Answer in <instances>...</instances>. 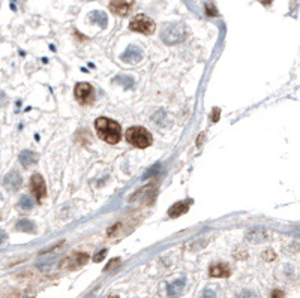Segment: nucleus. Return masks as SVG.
I'll return each mask as SVG.
<instances>
[{
    "label": "nucleus",
    "mask_w": 300,
    "mask_h": 298,
    "mask_svg": "<svg viewBox=\"0 0 300 298\" xmlns=\"http://www.w3.org/2000/svg\"><path fill=\"white\" fill-rule=\"evenodd\" d=\"M95 129L98 136L108 144H117L122 139V128L120 124L111 119L99 117L95 121Z\"/></svg>",
    "instance_id": "obj_1"
},
{
    "label": "nucleus",
    "mask_w": 300,
    "mask_h": 298,
    "mask_svg": "<svg viewBox=\"0 0 300 298\" xmlns=\"http://www.w3.org/2000/svg\"><path fill=\"white\" fill-rule=\"evenodd\" d=\"M125 136H126V141L137 149H146V147L152 146V143H153V138H152L150 132L141 126L129 128L128 131H126Z\"/></svg>",
    "instance_id": "obj_2"
},
{
    "label": "nucleus",
    "mask_w": 300,
    "mask_h": 298,
    "mask_svg": "<svg viewBox=\"0 0 300 298\" xmlns=\"http://www.w3.org/2000/svg\"><path fill=\"white\" fill-rule=\"evenodd\" d=\"M186 30L185 26L180 23H174L167 26L162 32H161V39L167 44V45H176L179 42H182L185 39Z\"/></svg>",
    "instance_id": "obj_3"
},
{
    "label": "nucleus",
    "mask_w": 300,
    "mask_h": 298,
    "mask_svg": "<svg viewBox=\"0 0 300 298\" xmlns=\"http://www.w3.org/2000/svg\"><path fill=\"white\" fill-rule=\"evenodd\" d=\"M155 23L152 18H149L147 15L144 14H138L131 20L129 23V29L132 32H138V33H143V35H152L155 32Z\"/></svg>",
    "instance_id": "obj_4"
},
{
    "label": "nucleus",
    "mask_w": 300,
    "mask_h": 298,
    "mask_svg": "<svg viewBox=\"0 0 300 298\" xmlns=\"http://www.w3.org/2000/svg\"><path fill=\"white\" fill-rule=\"evenodd\" d=\"M134 0H111L110 2V11L119 17H126L129 15L134 8Z\"/></svg>",
    "instance_id": "obj_5"
},
{
    "label": "nucleus",
    "mask_w": 300,
    "mask_h": 298,
    "mask_svg": "<svg viewBox=\"0 0 300 298\" xmlns=\"http://www.w3.org/2000/svg\"><path fill=\"white\" fill-rule=\"evenodd\" d=\"M30 189H32V194L35 195V198L38 201L44 199L47 196V186H45V181L42 179L41 174H33L30 179Z\"/></svg>",
    "instance_id": "obj_6"
},
{
    "label": "nucleus",
    "mask_w": 300,
    "mask_h": 298,
    "mask_svg": "<svg viewBox=\"0 0 300 298\" xmlns=\"http://www.w3.org/2000/svg\"><path fill=\"white\" fill-rule=\"evenodd\" d=\"M3 186L5 189L9 191V192H17L20 187L23 186V179L20 176L18 171H9L8 174L3 177Z\"/></svg>",
    "instance_id": "obj_7"
},
{
    "label": "nucleus",
    "mask_w": 300,
    "mask_h": 298,
    "mask_svg": "<svg viewBox=\"0 0 300 298\" xmlns=\"http://www.w3.org/2000/svg\"><path fill=\"white\" fill-rule=\"evenodd\" d=\"M75 98L80 104H90L93 101V87L87 83H80L75 87Z\"/></svg>",
    "instance_id": "obj_8"
},
{
    "label": "nucleus",
    "mask_w": 300,
    "mask_h": 298,
    "mask_svg": "<svg viewBox=\"0 0 300 298\" xmlns=\"http://www.w3.org/2000/svg\"><path fill=\"white\" fill-rule=\"evenodd\" d=\"M122 61H125V63H138V61L143 60V51H141V48H138V46L135 45H129L128 48L125 50V53L120 56Z\"/></svg>",
    "instance_id": "obj_9"
},
{
    "label": "nucleus",
    "mask_w": 300,
    "mask_h": 298,
    "mask_svg": "<svg viewBox=\"0 0 300 298\" xmlns=\"http://www.w3.org/2000/svg\"><path fill=\"white\" fill-rule=\"evenodd\" d=\"M20 164L24 166V168H30V166H33L38 164V159H39V156L35 153V151H32V150H23L20 153Z\"/></svg>",
    "instance_id": "obj_10"
},
{
    "label": "nucleus",
    "mask_w": 300,
    "mask_h": 298,
    "mask_svg": "<svg viewBox=\"0 0 300 298\" xmlns=\"http://www.w3.org/2000/svg\"><path fill=\"white\" fill-rule=\"evenodd\" d=\"M192 204V201H179V202H176L174 206L173 207H170V210H168V216L170 217H179V216H182V214H185L188 210H189V206H191Z\"/></svg>",
    "instance_id": "obj_11"
},
{
    "label": "nucleus",
    "mask_w": 300,
    "mask_h": 298,
    "mask_svg": "<svg viewBox=\"0 0 300 298\" xmlns=\"http://www.w3.org/2000/svg\"><path fill=\"white\" fill-rule=\"evenodd\" d=\"M185 279H177V280H174V282H171V283L168 285V288H167V294H168V297L170 298H177V297H180L182 295V292H183V289H185Z\"/></svg>",
    "instance_id": "obj_12"
},
{
    "label": "nucleus",
    "mask_w": 300,
    "mask_h": 298,
    "mask_svg": "<svg viewBox=\"0 0 300 298\" xmlns=\"http://www.w3.org/2000/svg\"><path fill=\"white\" fill-rule=\"evenodd\" d=\"M267 238V232L264 229H251L246 234V241L254 243V244H260Z\"/></svg>",
    "instance_id": "obj_13"
},
{
    "label": "nucleus",
    "mask_w": 300,
    "mask_h": 298,
    "mask_svg": "<svg viewBox=\"0 0 300 298\" xmlns=\"http://www.w3.org/2000/svg\"><path fill=\"white\" fill-rule=\"evenodd\" d=\"M209 274L210 277H228L230 276V268L225 265V264H215L210 267L209 270Z\"/></svg>",
    "instance_id": "obj_14"
},
{
    "label": "nucleus",
    "mask_w": 300,
    "mask_h": 298,
    "mask_svg": "<svg viewBox=\"0 0 300 298\" xmlns=\"http://www.w3.org/2000/svg\"><path fill=\"white\" fill-rule=\"evenodd\" d=\"M89 20L93 23V24H98L99 27H107L108 24V17L105 15V12L102 11H93L90 15H89Z\"/></svg>",
    "instance_id": "obj_15"
},
{
    "label": "nucleus",
    "mask_w": 300,
    "mask_h": 298,
    "mask_svg": "<svg viewBox=\"0 0 300 298\" xmlns=\"http://www.w3.org/2000/svg\"><path fill=\"white\" fill-rule=\"evenodd\" d=\"M15 228H17V231H20V232H27V234H35L36 232L35 222L29 221V219H20V221L17 222V225H15Z\"/></svg>",
    "instance_id": "obj_16"
},
{
    "label": "nucleus",
    "mask_w": 300,
    "mask_h": 298,
    "mask_svg": "<svg viewBox=\"0 0 300 298\" xmlns=\"http://www.w3.org/2000/svg\"><path fill=\"white\" fill-rule=\"evenodd\" d=\"M33 206H35V199L32 196H29V195L21 196V199L18 202V207L23 209V210H32L33 209Z\"/></svg>",
    "instance_id": "obj_17"
},
{
    "label": "nucleus",
    "mask_w": 300,
    "mask_h": 298,
    "mask_svg": "<svg viewBox=\"0 0 300 298\" xmlns=\"http://www.w3.org/2000/svg\"><path fill=\"white\" fill-rule=\"evenodd\" d=\"M89 256L87 253H75V256L69 258L68 261H72V267H81L87 262Z\"/></svg>",
    "instance_id": "obj_18"
},
{
    "label": "nucleus",
    "mask_w": 300,
    "mask_h": 298,
    "mask_svg": "<svg viewBox=\"0 0 300 298\" xmlns=\"http://www.w3.org/2000/svg\"><path fill=\"white\" fill-rule=\"evenodd\" d=\"M116 83L122 84V86H123V87H126V89H131V87H134V80H132L131 76H128V75L117 76V78H116Z\"/></svg>",
    "instance_id": "obj_19"
},
{
    "label": "nucleus",
    "mask_w": 300,
    "mask_h": 298,
    "mask_svg": "<svg viewBox=\"0 0 300 298\" xmlns=\"http://www.w3.org/2000/svg\"><path fill=\"white\" fill-rule=\"evenodd\" d=\"M200 298H219V297H218V292L215 289H206L201 294ZM221 298H224V297H221Z\"/></svg>",
    "instance_id": "obj_20"
},
{
    "label": "nucleus",
    "mask_w": 300,
    "mask_h": 298,
    "mask_svg": "<svg viewBox=\"0 0 300 298\" xmlns=\"http://www.w3.org/2000/svg\"><path fill=\"white\" fill-rule=\"evenodd\" d=\"M237 298H258V295L254 291H242Z\"/></svg>",
    "instance_id": "obj_21"
},
{
    "label": "nucleus",
    "mask_w": 300,
    "mask_h": 298,
    "mask_svg": "<svg viewBox=\"0 0 300 298\" xmlns=\"http://www.w3.org/2000/svg\"><path fill=\"white\" fill-rule=\"evenodd\" d=\"M8 105V96L6 93L0 90V106H6Z\"/></svg>",
    "instance_id": "obj_22"
},
{
    "label": "nucleus",
    "mask_w": 300,
    "mask_h": 298,
    "mask_svg": "<svg viewBox=\"0 0 300 298\" xmlns=\"http://www.w3.org/2000/svg\"><path fill=\"white\" fill-rule=\"evenodd\" d=\"M263 256H264V259H267V261H273V259H275L273 250H266V252L263 253Z\"/></svg>",
    "instance_id": "obj_23"
},
{
    "label": "nucleus",
    "mask_w": 300,
    "mask_h": 298,
    "mask_svg": "<svg viewBox=\"0 0 300 298\" xmlns=\"http://www.w3.org/2000/svg\"><path fill=\"white\" fill-rule=\"evenodd\" d=\"M119 262H120V259H119V258H116V259H113V261H110V264L105 267V271H108V270H113Z\"/></svg>",
    "instance_id": "obj_24"
},
{
    "label": "nucleus",
    "mask_w": 300,
    "mask_h": 298,
    "mask_svg": "<svg viewBox=\"0 0 300 298\" xmlns=\"http://www.w3.org/2000/svg\"><path fill=\"white\" fill-rule=\"evenodd\" d=\"M105 253H107V250H105V249H104V250H101V252H99V253H96V256L93 258V261H95V262H101V261L105 258Z\"/></svg>",
    "instance_id": "obj_25"
},
{
    "label": "nucleus",
    "mask_w": 300,
    "mask_h": 298,
    "mask_svg": "<svg viewBox=\"0 0 300 298\" xmlns=\"http://www.w3.org/2000/svg\"><path fill=\"white\" fill-rule=\"evenodd\" d=\"M219 116H221V109H219V108H215V109H213V116H212V121L219 120Z\"/></svg>",
    "instance_id": "obj_26"
},
{
    "label": "nucleus",
    "mask_w": 300,
    "mask_h": 298,
    "mask_svg": "<svg viewBox=\"0 0 300 298\" xmlns=\"http://www.w3.org/2000/svg\"><path fill=\"white\" fill-rule=\"evenodd\" d=\"M6 240H8V234H6L3 229H0V244L5 243Z\"/></svg>",
    "instance_id": "obj_27"
},
{
    "label": "nucleus",
    "mask_w": 300,
    "mask_h": 298,
    "mask_svg": "<svg viewBox=\"0 0 300 298\" xmlns=\"http://www.w3.org/2000/svg\"><path fill=\"white\" fill-rule=\"evenodd\" d=\"M272 298H284V292L279 291V289H275V291L272 292Z\"/></svg>",
    "instance_id": "obj_28"
},
{
    "label": "nucleus",
    "mask_w": 300,
    "mask_h": 298,
    "mask_svg": "<svg viewBox=\"0 0 300 298\" xmlns=\"http://www.w3.org/2000/svg\"><path fill=\"white\" fill-rule=\"evenodd\" d=\"M258 2H260L261 5H264V6H269V5L273 2V0H258Z\"/></svg>",
    "instance_id": "obj_29"
},
{
    "label": "nucleus",
    "mask_w": 300,
    "mask_h": 298,
    "mask_svg": "<svg viewBox=\"0 0 300 298\" xmlns=\"http://www.w3.org/2000/svg\"><path fill=\"white\" fill-rule=\"evenodd\" d=\"M108 298H119L117 295H111V297H108Z\"/></svg>",
    "instance_id": "obj_30"
}]
</instances>
